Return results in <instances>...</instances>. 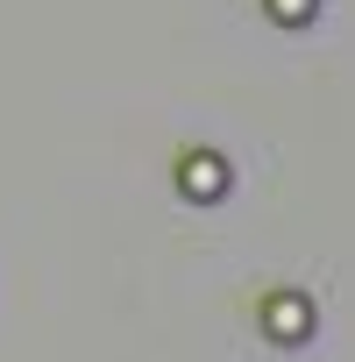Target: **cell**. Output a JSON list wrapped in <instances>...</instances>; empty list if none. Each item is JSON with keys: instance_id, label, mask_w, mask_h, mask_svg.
<instances>
[{"instance_id": "1", "label": "cell", "mask_w": 355, "mask_h": 362, "mask_svg": "<svg viewBox=\"0 0 355 362\" xmlns=\"http://www.w3.org/2000/svg\"><path fill=\"white\" fill-rule=\"evenodd\" d=\"M228 185H235L228 156H214V149H185V156H178V192H185L192 206H214V199H228Z\"/></svg>"}, {"instance_id": "2", "label": "cell", "mask_w": 355, "mask_h": 362, "mask_svg": "<svg viewBox=\"0 0 355 362\" xmlns=\"http://www.w3.org/2000/svg\"><path fill=\"white\" fill-rule=\"evenodd\" d=\"M263 334L284 341V348H298V341L313 334V298H305V291H270V298H263Z\"/></svg>"}, {"instance_id": "3", "label": "cell", "mask_w": 355, "mask_h": 362, "mask_svg": "<svg viewBox=\"0 0 355 362\" xmlns=\"http://www.w3.org/2000/svg\"><path fill=\"white\" fill-rule=\"evenodd\" d=\"M263 8H270V15H277V22H305V15H313V8H320V0H263Z\"/></svg>"}]
</instances>
